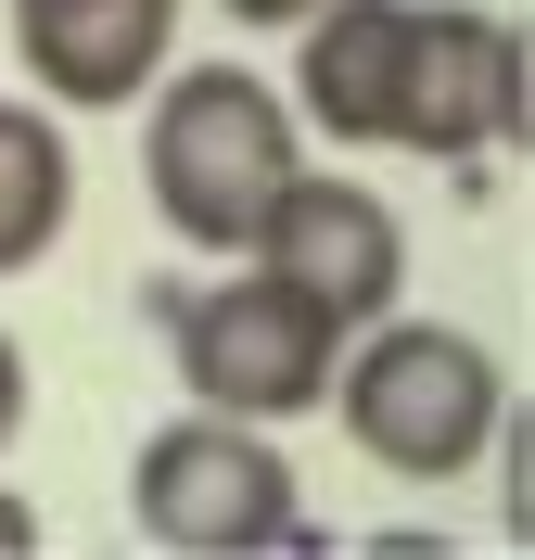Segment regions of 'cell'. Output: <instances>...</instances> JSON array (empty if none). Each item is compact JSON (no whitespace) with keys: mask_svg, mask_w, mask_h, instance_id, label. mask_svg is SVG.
I'll return each instance as SVG.
<instances>
[{"mask_svg":"<svg viewBox=\"0 0 535 560\" xmlns=\"http://www.w3.org/2000/svg\"><path fill=\"white\" fill-rule=\"evenodd\" d=\"M141 178L191 255H255L268 205L306 178V128H293L281 77L255 65H166L141 90Z\"/></svg>","mask_w":535,"mask_h":560,"instance_id":"6da1fadb","label":"cell"},{"mask_svg":"<svg viewBox=\"0 0 535 560\" xmlns=\"http://www.w3.org/2000/svg\"><path fill=\"white\" fill-rule=\"evenodd\" d=\"M332 420H345V446L370 458V471H395V485H460V471H485V433H498L510 408V370L485 331H460V318H357L345 357H332Z\"/></svg>","mask_w":535,"mask_h":560,"instance_id":"7a4b0ae2","label":"cell"},{"mask_svg":"<svg viewBox=\"0 0 535 560\" xmlns=\"http://www.w3.org/2000/svg\"><path fill=\"white\" fill-rule=\"evenodd\" d=\"M128 523L178 560H268L306 548V485L281 458V420H230V408H178L128 458Z\"/></svg>","mask_w":535,"mask_h":560,"instance_id":"3957f363","label":"cell"},{"mask_svg":"<svg viewBox=\"0 0 535 560\" xmlns=\"http://www.w3.org/2000/svg\"><path fill=\"white\" fill-rule=\"evenodd\" d=\"M523 65H535L523 13L408 0V65H395V140L383 153H421V166H485V153H510V166H523Z\"/></svg>","mask_w":535,"mask_h":560,"instance_id":"277c9868","label":"cell"},{"mask_svg":"<svg viewBox=\"0 0 535 560\" xmlns=\"http://www.w3.org/2000/svg\"><path fill=\"white\" fill-rule=\"evenodd\" d=\"M166 345H178L191 408H230V420H306V408L332 395L345 331H332L319 306H293L268 268H243V280H205V293L166 318Z\"/></svg>","mask_w":535,"mask_h":560,"instance_id":"5b68a950","label":"cell"},{"mask_svg":"<svg viewBox=\"0 0 535 560\" xmlns=\"http://www.w3.org/2000/svg\"><path fill=\"white\" fill-rule=\"evenodd\" d=\"M243 268H268L293 306H319L332 331H357V318L408 306V217H395L370 178H293Z\"/></svg>","mask_w":535,"mask_h":560,"instance_id":"8992f818","label":"cell"},{"mask_svg":"<svg viewBox=\"0 0 535 560\" xmlns=\"http://www.w3.org/2000/svg\"><path fill=\"white\" fill-rule=\"evenodd\" d=\"M0 13L51 115H115L178 65V0H0Z\"/></svg>","mask_w":535,"mask_h":560,"instance_id":"52a82bcc","label":"cell"},{"mask_svg":"<svg viewBox=\"0 0 535 560\" xmlns=\"http://www.w3.org/2000/svg\"><path fill=\"white\" fill-rule=\"evenodd\" d=\"M293 128H319L332 153H383L395 140V65H408V0H306L293 13Z\"/></svg>","mask_w":535,"mask_h":560,"instance_id":"ba28073f","label":"cell"},{"mask_svg":"<svg viewBox=\"0 0 535 560\" xmlns=\"http://www.w3.org/2000/svg\"><path fill=\"white\" fill-rule=\"evenodd\" d=\"M65 217H77V140H65V115L0 90V280H26L38 255L65 243Z\"/></svg>","mask_w":535,"mask_h":560,"instance_id":"9c48e42d","label":"cell"},{"mask_svg":"<svg viewBox=\"0 0 535 560\" xmlns=\"http://www.w3.org/2000/svg\"><path fill=\"white\" fill-rule=\"evenodd\" d=\"M13 433H26V345L0 331V458H13Z\"/></svg>","mask_w":535,"mask_h":560,"instance_id":"30bf717a","label":"cell"},{"mask_svg":"<svg viewBox=\"0 0 535 560\" xmlns=\"http://www.w3.org/2000/svg\"><path fill=\"white\" fill-rule=\"evenodd\" d=\"M26 548H38V510H26L13 485H0V560H26Z\"/></svg>","mask_w":535,"mask_h":560,"instance_id":"8fae6325","label":"cell"},{"mask_svg":"<svg viewBox=\"0 0 535 560\" xmlns=\"http://www.w3.org/2000/svg\"><path fill=\"white\" fill-rule=\"evenodd\" d=\"M217 13H230V26H293L306 0H217Z\"/></svg>","mask_w":535,"mask_h":560,"instance_id":"7c38bea8","label":"cell"}]
</instances>
